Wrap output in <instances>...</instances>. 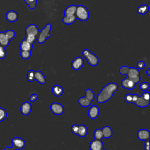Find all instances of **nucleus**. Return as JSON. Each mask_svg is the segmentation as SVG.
<instances>
[{
  "label": "nucleus",
  "mask_w": 150,
  "mask_h": 150,
  "mask_svg": "<svg viewBox=\"0 0 150 150\" xmlns=\"http://www.w3.org/2000/svg\"><path fill=\"white\" fill-rule=\"evenodd\" d=\"M100 150H106V149H105L103 148H102V149H100Z\"/></svg>",
  "instance_id": "a19ab883"
},
{
  "label": "nucleus",
  "mask_w": 150,
  "mask_h": 150,
  "mask_svg": "<svg viewBox=\"0 0 150 150\" xmlns=\"http://www.w3.org/2000/svg\"><path fill=\"white\" fill-rule=\"evenodd\" d=\"M38 97V96L36 94H32L29 97V100L31 102H35L37 100Z\"/></svg>",
  "instance_id": "e433bc0d"
},
{
  "label": "nucleus",
  "mask_w": 150,
  "mask_h": 150,
  "mask_svg": "<svg viewBox=\"0 0 150 150\" xmlns=\"http://www.w3.org/2000/svg\"><path fill=\"white\" fill-rule=\"evenodd\" d=\"M6 19L10 22H14L18 19V14L15 11H9L6 13Z\"/></svg>",
  "instance_id": "f3484780"
},
{
  "label": "nucleus",
  "mask_w": 150,
  "mask_h": 150,
  "mask_svg": "<svg viewBox=\"0 0 150 150\" xmlns=\"http://www.w3.org/2000/svg\"><path fill=\"white\" fill-rule=\"evenodd\" d=\"M12 146H14L16 150L23 149L26 145V142L23 139L20 137H14L12 139Z\"/></svg>",
  "instance_id": "9b49d317"
},
{
  "label": "nucleus",
  "mask_w": 150,
  "mask_h": 150,
  "mask_svg": "<svg viewBox=\"0 0 150 150\" xmlns=\"http://www.w3.org/2000/svg\"><path fill=\"white\" fill-rule=\"evenodd\" d=\"M146 74L148 76H150V68L148 67L146 70Z\"/></svg>",
  "instance_id": "ea45409f"
},
{
  "label": "nucleus",
  "mask_w": 150,
  "mask_h": 150,
  "mask_svg": "<svg viewBox=\"0 0 150 150\" xmlns=\"http://www.w3.org/2000/svg\"><path fill=\"white\" fill-rule=\"evenodd\" d=\"M121 84L122 88L127 90H133L136 86L135 83L128 79L127 77L122 80Z\"/></svg>",
  "instance_id": "dca6fc26"
},
{
  "label": "nucleus",
  "mask_w": 150,
  "mask_h": 150,
  "mask_svg": "<svg viewBox=\"0 0 150 150\" xmlns=\"http://www.w3.org/2000/svg\"><path fill=\"white\" fill-rule=\"evenodd\" d=\"M88 116L90 118L94 120L97 118L100 114V108L96 105H91L88 110Z\"/></svg>",
  "instance_id": "f8f14e48"
},
{
  "label": "nucleus",
  "mask_w": 150,
  "mask_h": 150,
  "mask_svg": "<svg viewBox=\"0 0 150 150\" xmlns=\"http://www.w3.org/2000/svg\"><path fill=\"white\" fill-rule=\"evenodd\" d=\"M77 20V18L75 15H64L62 19V22L65 25L73 24Z\"/></svg>",
  "instance_id": "6ab92c4d"
},
{
  "label": "nucleus",
  "mask_w": 150,
  "mask_h": 150,
  "mask_svg": "<svg viewBox=\"0 0 150 150\" xmlns=\"http://www.w3.org/2000/svg\"><path fill=\"white\" fill-rule=\"evenodd\" d=\"M124 99L127 103H133L141 108L146 107L150 103V93L147 91H144L141 96L128 93L125 94Z\"/></svg>",
  "instance_id": "f257e3e1"
},
{
  "label": "nucleus",
  "mask_w": 150,
  "mask_h": 150,
  "mask_svg": "<svg viewBox=\"0 0 150 150\" xmlns=\"http://www.w3.org/2000/svg\"><path fill=\"white\" fill-rule=\"evenodd\" d=\"M32 104L30 102L25 101L23 102L20 107V111L22 115H28L32 111Z\"/></svg>",
  "instance_id": "ddd939ff"
},
{
  "label": "nucleus",
  "mask_w": 150,
  "mask_h": 150,
  "mask_svg": "<svg viewBox=\"0 0 150 150\" xmlns=\"http://www.w3.org/2000/svg\"><path fill=\"white\" fill-rule=\"evenodd\" d=\"M149 147V139L145 141V150H150Z\"/></svg>",
  "instance_id": "4c0bfd02"
},
{
  "label": "nucleus",
  "mask_w": 150,
  "mask_h": 150,
  "mask_svg": "<svg viewBox=\"0 0 150 150\" xmlns=\"http://www.w3.org/2000/svg\"><path fill=\"white\" fill-rule=\"evenodd\" d=\"M103 138H110L113 134L112 130L109 126H104L103 128H101Z\"/></svg>",
  "instance_id": "5701e85b"
},
{
  "label": "nucleus",
  "mask_w": 150,
  "mask_h": 150,
  "mask_svg": "<svg viewBox=\"0 0 150 150\" xmlns=\"http://www.w3.org/2000/svg\"><path fill=\"white\" fill-rule=\"evenodd\" d=\"M33 45L29 43L25 39H23L21 41L19 45V48L21 50H26V51H30L32 49Z\"/></svg>",
  "instance_id": "aec40b11"
},
{
  "label": "nucleus",
  "mask_w": 150,
  "mask_h": 150,
  "mask_svg": "<svg viewBox=\"0 0 150 150\" xmlns=\"http://www.w3.org/2000/svg\"><path fill=\"white\" fill-rule=\"evenodd\" d=\"M90 150H100L104 148V144L102 142V139H94L92 140L89 145Z\"/></svg>",
  "instance_id": "4468645a"
},
{
  "label": "nucleus",
  "mask_w": 150,
  "mask_h": 150,
  "mask_svg": "<svg viewBox=\"0 0 150 150\" xmlns=\"http://www.w3.org/2000/svg\"><path fill=\"white\" fill-rule=\"evenodd\" d=\"M39 30L35 24L29 25L25 29V39L29 43L33 45L37 39Z\"/></svg>",
  "instance_id": "20e7f679"
},
{
  "label": "nucleus",
  "mask_w": 150,
  "mask_h": 150,
  "mask_svg": "<svg viewBox=\"0 0 150 150\" xmlns=\"http://www.w3.org/2000/svg\"><path fill=\"white\" fill-rule=\"evenodd\" d=\"M26 79L30 82L33 81L35 80V71L33 70H29L26 74Z\"/></svg>",
  "instance_id": "c85d7f7f"
},
{
  "label": "nucleus",
  "mask_w": 150,
  "mask_h": 150,
  "mask_svg": "<svg viewBox=\"0 0 150 150\" xmlns=\"http://www.w3.org/2000/svg\"><path fill=\"white\" fill-rule=\"evenodd\" d=\"M94 97L95 94L93 91L90 88H87L86 90L85 96L79 98L78 103L83 107H88L91 104Z\"/></svg>",
  "instance_id": "39448f33"
},
{
  "label": "nucleus",
  "mask_w": 150,
  "mask_h": 150,
  "mask_svg": "<svg viewBox=\"0 0 150 150\" xmlns=\"http://www.w3.org/2000/svg\"><path fill=\"white\" fill-rule=\"evenodd\" d=\"M149 11V6L146 4H142L139 6L137 9L138 13L140 15H145Z\"/></svg>",
  "instance_id": "a878e982"
},
{
  "label": "nucleus",
  "mask_w": 150,
  "mask_h": 150,
  "mask_svg": "<svg viewBox=\"0 0 150 150\" xmlns=\"http://www.w3.org/2000/svg\"><path fill=\"white\" fill-rule=\"evenodd\" d=\"M77 19L80 21L85 22L89 19L90 14L89 11L87 8L82 5H79L77 6V9L75 14Z\"/></svg>",
  "instance_id": "423d86ee"
},
{
  "label": "nucleus",
  "mask_w": 150,
  "mask_h": 150,
  "mask_svg": "<svg viewBox=\"0 0 150 150\" xmlns=\"http://www.w3.org/2000/svg\"><path fill=\"white\" fill-rule=\"evenodd\" d=\"M10 40L6 37L5 32H0V45L6 47L9 44Z\"/></svg>",
  "instance_id": "393cba45"
},
{
  "label": "nucleus",
  "mask_w": 150,
  "mask_h": 150,
  "mask_svg": "<svg viewBox=\"0 0 150 150\" xmlns=\"http://www.w3.org/2000/svg\"><path fill=\"white\" fill-rule=\"evenodd\" d=\"M77 6L75 5H71L66 8L64 11V15H73L76 14Z\"/></svg>",
  "instance_id": "b1692460"
},
{
  "label": "nucleus",
  "mask_w": 150,
  "mask_h": 150,
  "mask_svg": "<svg viewBox=\"0 0 150 150\" xmlns=\"http://www.w3.org/2000/svg\"><path fill=\"white\" fill-rule=\"evenodd\" d=\"M82 55L86 59L87 63L91 66H96L99 63L98 57L88 49H85L82 51Z\"/></svg>",
  "instance_id": "0eeeda50"
},
{
  "label": "nucleus",
  "mask_w": 150,
  "mask_h": 150,
  "mask_svg": "<svg viewBox=\"0 0 150 150\" xmlns=\"http://www.w3.org/2000/svg\"><path fill=\"white\" fill-rule=\"evenodd\" d=\"M52 93L53 95L56 97H60L61 96L63 92H64V89L63 88L60 86V85L58 84H55L52 87Z\"/></svg>",
  "instance_id": "412c9836"
},
{
  "label": "nucleus",
  "mask_w": 150,
  "mask_h": 150,
  "mask_svg": "<svg viewBox=\"0 0 150 150\" xmlns=\"http://www.w3.org/2000/svg\"><path fill=\"white\" fill-rule=\"evenodd\" d=\"M119 73L121 74L126 75L127 78L136 84H138L141 80L139 70L135 67H129L127 66H122L119 69Z\"/></svg>",
  "instance_id": "7ed1b4c3"
},
{
  "label": "nucleus",
  "mask_w": 150,
  "mask_h": 150,
  "mask_svg": "<svg viewBox=\"0 0 150 150\" xmlns=\"http://www.w3.org/2000/svg\"><path fill=\"white\" fill-rule=\"evenodd\" d=\"M20 56L23 59H25V60L28 59L31 56V52L26 51V50H21Z\"/></svg>",
  "instance_id": "c756f323"
},
{
  "label": "nucleus",
  "mask_w": 150,
  "mask_h": 150,
  "mask_svg": "<svg viewBox=\"0 0 150 150\" xmlns=\"http://www.w3.org/2000/svg\"><path fill=\"white\" fill-rule=\"evenodd\" d=\"M78 128H79V125H78V124H73V125L71 127V132H72L73 134L76 135V134H77V132Z\"/></svg>",
  "instance_id": "c9c22d12"
},
{
  "label": "nucleus",
  "mask_w": 150,
  "mask_h": 150,
  "mask_svg": "<svg viewBox=\"0 0 150 150\" xmlns=\"http://www.w3.org/2000/svg\"><path fill=\"white\" fill-rule=\"evenodd\" d=\"M88 133V129L87 127L84 125L80 124L79 125V128L77 132V135L80 137H84L87 135Z\"/></svg>",
  "instance_id": "4be33fe9"
},
{
  "label": "nucleus",
  "mask_w": 150,
  "mask_h": 150,
  "mask_svg": "<svg viewBox=\"0 0 150 150\" xmlns=\"http://www.w3.org/2000/svg\"><path fill=\"white\" fill-rule=\"evenodd\" d=\"M139 88L142 91H146L149 88V84L147 82H142L139 85Z\"/></svg>",
  "instance_id": "473e14b6"
},
{
  "label": "nucleus",
  "mask_w": 150,
  "mask_h": 150,
  "mask_svg": "<svg viewBox=\"0 0 150 150\" xmlns=\"http://www.w3.org/2000/svg\"><path fill=\"white\" fill-rule=\"evenodd\" d=\"M118 85L114 82L109 83L106 84L100 91L97 96V102L102 104L109 101L113 96L114 93L118 90Z\"/></svg>",
  "instance_id": "f03ea898"
},
{
  "label": "nucleus",
  "mask_w": 150,
  "mask_h": 150,
  "mask_svg": "<svg viewBox=\"0 0 150 150\" xmlns=\"http://www.w3.org/2000/svg\"><path fill=\"white\" fill-rule=\"evenodd\" d=\"M5 33L9 40L12 39L15 36V32L12 30H8L5 32Z\"/></svg>",
  "instance_id": "7c9ffc66"
},
{
  "label": "nucleus",
  "mask_w": 150,
  "mask_h": 150,
  "mask_svg": "<svg viewBox=\"0 0 150 150\" xmlns=\"http://www.w3.org/2000/svg\"><path fill=\"white\" fill-rule=\"evenodd\" d=\"M137 135L139 140L145 141L149 139L150 132L146 129H141L137 132Z\"/></svg>",
  "instance_id": "2eb2a0df"
},
{
  "label": "nucleus",
  "mask_w": 150,
  "mask_h": 150,
  "mask_svg": "<svg viewBox=\"0 0 150 150\" xmlns=\"http://www.w3.org/2000/svg\"><path fill=\"white\" fill-rule=\"evenodd\" d=\"M7 117V112L6 110L0 107V122L4 121Z\"/></svg>",
  "instance_id": "2f4dec72"
},
{
  "label": "nucleus",
  "mask_w": 150,
  "mask_h": 150,
  "mask_svg": "<svg viewBox=\"0 0 150 150\" xmlns=\"http://www.w3.org/2000/svg\"><path fill=\"white\" fill-rule=\"evenodd\" d=\"M84 65V59L81 56L75 57L71 63L72 69L74 70H79L82 68Z\"/></svg>",
  "instance_id": "9d476101"
},
{
  "label": "nucleus",
  "mask_w": 150,
  "mask_h": 150,
  "mask_svg": "<svg viewBox=\"0 0 150 150\" xmlns=\"http://www.w3.org/2000/svg\"><path fill=\"white\" fill-rule=\"evenodd\" d=\"M5 47L0 45V59H4L6 56V52Z\"/></svg>",
  "instance_id": "72a5a7b5"
},
{
  "label": "nucleus",
  "mask_w": 150,
  "mask_h": 150,
  "mask_svg": "<svg viewBox=\"0 0 150 150\" xmlns=\"http://www.w3.org/2000/svg\"><path fill=\"white\" fill-rule=\"evenodd\" d=\"M50 109L51 112L56 115H60L63 114L64 111V108L63 105L59 103L54 102L50 105Z\"/></svg>",
  "instance_id": "1a4fd4ad"
},
{
  "label": "nucleus",
  "mask_w": 150,
  "mask_h": 150,
  "mask_svg": "<svg viewBox=\"0 0 150 150\" xmlns=\"http://www.w3.org/2000/svg\"><path fill=\"white\" fill-rule=\"evenodd\" d=\"M52 28V26L50 23L46 24L45 27L39 32L36 40H38V43L40 44H42L45 42L46 39L50 36V30Z\"/></svg>",
  "instance_id": "6e6552de"
},
{
  "label": "nucleus",
  "mask_w": 150,
  "mask_h": 150,
  "mask_svg": "<svg viewBox=\"0 0 150 150\" xmlns=\"http://www.w3.org/2000/svg\"><path fill=\"white\" fill-rule=\"evenodd\" d=\"M93 136L94 137V139H102L103 138V135L102 129L100 128L96 129L93 133Z\"/></svg>",
  "instance_id": "bb28decb"
},
{
  "label": "nucleus",
  "mask_w": 150,
  "mask_h": 150,
  "mask_svg": "<svg viewBox=\"0 0 150 150\" xmlns=\"http://www.w3.org/2000/svg\"><path fill=\"white\" fill-rule=\"evenodd\" d=\"M35 80H36L39 83L43 84L46 83V79L43 73L39 70L35 71Z\"/></svg>",
  "instance_id": "a211bd4d"
},
{
  "label": "nucleus",
  "mask_w": 150,
  "mask_h": 150,
  "mask_svg": "<svg viewBox=\"0 0 150 150\" xmlns=\"http://www.w3.org/2000/svg\"><path fill=\"white\" fill-rule=\"evenodd\" d=\"M4 150H16V148L14 147V146H12V147H8V146H6L5 147V148L4 149Z\"/></svg>",
  "instance_id": "58836bf2"
},
{
  "label": "nucleus",
  "mask_w": 150,
  "mask_h": 150,
  "mask_svg": "<svg viewBox=\"0 0 150 150\" xmlns=\"http://www.w3.org/2000/svg\"><path fill=\"white\" fill-rule=\"evenodd\" d=\"M30 9L33 10L36 6L37 0H24Z\"/></svg>",
  "instance_id": "cd10ccee"
},
{
  "label": "nucleus",
  "mask_w": 150,
  "mask_h": 150,
  "mask_svg": "<svg viewBox=\"0 0 150 150\" xmlns=\"http://www.w3.org/2000/svg\"><path fill=\"white\" fill-rule=\"evenodd\" d=\"M145 62L142 60H140L139 62H138V63H137V67L138 70H142L145 67Z\"/></svg>",
  "instance_id": "f704fd0d"
}]
</instances>
